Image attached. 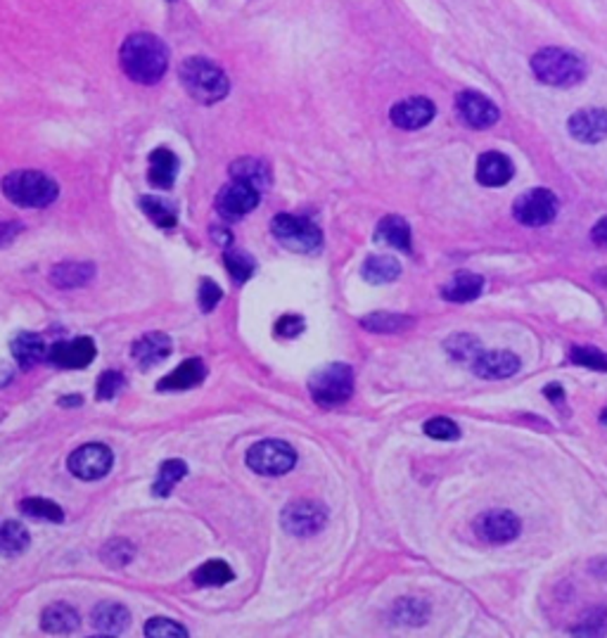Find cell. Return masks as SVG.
Wrapping results in <instances>:
<instances>
[{
  "label": "cell",
  "instance_id": "6da1fadb",
  "mask_svg": "<svg viewBox=\"0 0 607 638\" xmlns=\"http://www.w3.org/2000/svg\"><path fill=\"white\" fill-rule=\"evenodd\" d=\"M119 62L129 79L138 84H157L169 67V51L152 34H133L124 41Z\"/></svg>",
  "mask_w": 607,
  "mask_h": 638
},
{
  "label": "cell",
  "instance_id": "7a4b0ae2",
  "mask_svg": "<svg viewBox=\"0 0 607 638\" xmlns=\"http://www.w3.org/2000/svg\"><path fill=\"white\" fill-rule=\"evenodd\" d=\"M179 79L188 95L202 105H214V102L223 100L230 91L226 72L207 58H188L180 65Z\"/></svg>",
  "mask_w": 607,
  "mask_h": 638
},
{
  "label": "cell",
  "instance_id": "3957f363",
  "mask_svg": "<svg viewBox=\"0 0 607 638\" xmlns=\"http://www.w3.org/2000/svg\"><path fill=\"white\" fill-rule=\"evenodd\" d=\"M3 193L17 207L44 209L58 200L60 186L41 171H12L3 179Z\"/></svg>",
  "mask_w": 607,
  "mask_h": 638
},
{
  "label": "cell",
  "instance_id": "277c9868",
  "mask_svg": "<svg viewBox=\"0 0 607 638\" xmlns=\"http://www.w3.org/2000/svg\"><path fill=\"white\" fill-rule=\"evenodd\" d=\"M531 69H534L536 79L548 86H577L586 76L584 60L567 51H560V48H543L536 52L531 58Z\"/></svg>",
  "mask_w": 607,
  "mask_h": 638
},
{
  "label": "cell",
  "instance_id": "5b68a950",
  "mask_svg": "<svg viewBox=\"0 0 607 638\" xmlns=\"http://www.w3.org/2000/svg\"><path fill=\"white\" fill-rule=\"evenodd\" d=\"M308 392L321 406H342L354 395V371L339 361L318 368L308 380Z\"/></svg>",
  "mask_w": 607,
  "mask_h": 638
},
{
  "label": "cell",
  "instance_id": "8992f818",
  "mask_svg": "<svg viewBox=\"0 0 607 638\" xmlns=\"http://www.w3.org/2000/svg\"><path fill=\"white\" fill-rule=\"evenodd\" d=\"M271 233L283 247L297 251V254H311V251L321 250L323 244L321 228L304 216L278 214L271 223Z\"/></svg>",
  "mask_w": 607,
  "mask_h": 638
},
{
  "label": "cell",
  "instance_id": "52a82bcc",
  "mask_svg": "<svg viewBox=\"0 0 607 638\" xmlns=\"http://www.w3.org/2000/svg\"><path fill=\"white\" fill-rule=\"evenodd\" d=\"M247 466L257 475L278 477V475L290 473L297 466V453H294L292 446L280 442V439H266V442H257L247 451Z\"/></svg>",
  "mask_w": 607,
  "mask_h": 638
},
{
  "label": "cell",
  "instance_id": "ba28073f",
  "mask_svg": "<svg viewBox=\"0 0 607 638\" xmlns=\"http://www.w3.org/2000/svg\"><path fill=\"white\" fill-rule=\"evenodd\" d=\"M328 522V508L318 501H294L283 510L280 524L292 537H311Z\"/></svg>",
  "mask_w": 607,
  "mask_h": 638
},
{
  "label": "cell",
  "instance_id": "9c48e42d",
  "mask_svg": "<svg viewBox=\"0 0 607 638\" xmlns=\"http://www.w3.org/2000/svg\"><path fill=\"white\" fill-rule=\"evenodd\" d=\"M513 214L515 219L524 226H531V228H539V226H546L555 219L557 214V197L546 187H534V190H527L522 193L513 204Z\"/></svg>",
  "mask_w": 607,
  "mask_h": 638
},
{
  "label": "cell",
  "instance_id": "30bf717a",
  "mask_svg": "<svg viewBox=\"0 0 607 638\" xmlns=\"http://www.w3.org/2000/svg\"><path fill=\"white\" fill-rule=\"evenodd\" d=\"M259 197H261V190L244 180L233 179V183L223 186L216 195V211L228 221H240L243 216L259 207Z\"/></svg>",
  "mask_w": 607,
  "mask_h": 638
},
{
  "label": "cell",
  "instance_id": "8fae6325",
  "mask_svg": "<svg viewBox=\"0 0 607 638\" xmlns=\"http://www.w3.org/2000/svg\"><path fill=\"white\" fill-rule=\"evenodd\" d=\"M69 473L84 482L100 480L115 466V453L105 444H86L76 449L67 460Z\"/></svg>",
  "mask_w": 607,
  "mask_h": 638
},
{
  "label": "cell",
  "instance_id": "7c38bea8",
  "mask_svg": "<svg viewBox=\"0 0 607 638\" xmlns=\"http://www.w3.org/2000/svg\"><path fill=\"white\" fill-rule=\"evenodd\" d=\"M520 517L510 510H486L475 520V534L486 544H507L520 534Z\"/></svg>",
  "mask_w": 607,
  "mask_h": 638
},
{
  "label": "cell",
  "instance_id": "4fadbf2b",
  "mask_svg": "<svg viewBox=\"0 0 607 638\" xmlns=\"http://www.w3.org/2000/svg\"><path fill=\"white\" fill-rule=\"evenodd\" d=\"M95 356H98V349L91 338L62 339L48 352V361L52 366L65 368V371H84L93 363Z\"/></svg>",
  "mask_w": 607,
  "mask_h": 638
},
{
  "label": "cell",
  "instance_id": "5bb4252c",
  "mask_svg": "<svg viewBox=\"0 0 607 638\" xmlns=\"http://www.w3.org/2000/svg\"><path fill=\"white\" fill-rule=\"evenodd\" d=\"M456 112L470 129H489L499 122V108L486 95L463 91L456 98Z\"/></svg>",
  "mask_w": 607,
  "mask_h": 638
},
{
  "label": "cell",
  "instance_id": "9a60e30c",
  "mask_svg": "<svg viewBox=\"0 0 607 638\" xmlns=\"http://www.w3.org/2000/svg\"><path fill=\"white\" fill-rule=\"evenodd\" d=\"M435 105H432V100H427V98H408V100L396 102L392 112H389V116H392L394 126L415 131L427 126V124L435 119Z\"/></svg>",
  "mask_w": 607,
  "mask_h": 638
},
{
  "label": "cell",
  "instance_id": "2e32d148",
  "mask_svg": "<svg viewBox=\"0 0 607 638\" xmlns=\"http://www.w3.org/2000/svg\"><path fill=\"white\" fill-rule=\"evenodd\" d=\"M131 356H133L140 371L159 366L172 356V338L164 332H148L145 338H140L136 345L131 347Z\"/></svg>",
  "mask_w": 607,
  "mask_h": 638
},
{
  "label": "cell",
  "instance_id": "e0dca14e",
  "mask_svg": "<svg viewBox=\"0 0 607 638\" xmlns=\"http://www.w3.org/2000/svg\"><path fill=\"white\" fill-rule=\"evenodd\" d=\"M567 129L581 143H600L607 138V112L605 109H581L571 115Z\"/></svg>",
  "mask_w": 607,
  "mask_h": 638
},
{
  "label": "cell",
  "instance_id": "ac0fdd59",
  "mask_svg": "<svg viewBox=\"0 0 607 638\" xmlns=\"http://www.w3.org/2000/svg\"><path fill=\"white\" fill-rule=\"evenodd\" d=\"M472 371L484 380H503L520 371V359L510 352H482L472 361Z\"/></svg>",
  "mask_w": 607,
  "mask_h": 638
},
{
  "label": "cell",
  "instance_id": "d6986e66",
  "mask_svg": "<svg viewBox=\"0 0 607 638\" xmlns=\"http://www.w3.org/2000/svg\"><path fill=\"white\" fill-rule=\"evenodd\" d=\"M148 180L150 186L159 187V190H172L173 183H176V176H179V157L173 155L172 150L166 148H157L152 152L150 159H148Z\"/></svg>",
  "mask_w": 607,
  "mask_h": 638
},
{
  "label": "cell",
  "instance_id": "ffe728a7",
  "mask_svg": "<svg viewBox=\"0 0 607 638\" xmlns=\"http://www.w3.org/2000/svg\"><path fill=\"white\" fill-rule=\"evenodd\" d=\"M513 173V162L503 152H484L477 162V180L486 187L506 186Z\"/></svg>",
  "mask_w": 607,
  "mask_h": 638
},
{
  "label": "cell",
  "instance_id": "44dd1931",
  "mask_svg": "<svg viewBox=\"0 0 607 638\" xmlns=\"http://www.w3.org/2000/svg\"><path fill=\"white\" fill-rule=\"evenodd\" d=\"M131 612L124 608L122 602L105 601L93 610V629L98 634H109V636H122L129 629Z\"/></svg>",
  "mask_w": 607,
  "mask_h": 638
},
{
  "label": "cell",
  "instance_id": "7402d4cb",
  "mask_svg": "<svg viewBox=\"0 0 607 638\" xmlns=\"http://www.w3.org/2000/svg\"><path fill=\"white\" fill-rule=\"evenodd\" d=\"M204 375H207V368L202 363V359H188L183 361L173 373H169L166 378H162L159 382V389L162 392H180V389H190V387H197L202 380H204Z\"/></svg>",
  "mask_w": 607,
  "mask_h": 638
},
{
  "label": "cell",
  "instance_id": "603a6c76",
  "mask_svg": "<svg viewBox=\"0 0 607 638\" xmlns=\"http://www.w3.org/2000/svg\"><path fill=\"white\" fill-rule=\"evenodd\" d=\"M484 290V278L477 273H458L456 278H451L442 290V297L446 301H456V304H465V301H475Z\"/></svg>",
  "mask_w": 607,
  "mask_h": 638
},
{
  "label": "cell",
  "instance_id": "cb8c5ba5",
  "mask_svg": "<svg viewBox=\"0 0 607 638\" xmlns=\"http://www.w3.org/2000/svg\"><path fill=\"white\" fill-rule=\"evenodd\" d=\"M375 243H382L394 250L411 251V228L401 216H385L375 228Z\"/></svg>",
  "mask_w": 607,
  "mask_h": 638
},
{
  "label": "cell",
  "instance_id": "d4e9b609",
  "mask_svg": "<svg viewBox=\"0 0 607 638\" xmlns=\"http://www.w3.org/2000/svg\"><path fill=\"white\" fill-rule=\"evenodd\" d=\"M363 280H368L371 285H387L401 275V264L389 254H372L365 259L363 268H361Z\"/></svg>",
  "mask_w": 607,
  "mask_h": 638
},
{
  "label": "cell",
  "instance_id": "484cf974",
  "mask_svg": "<svg viewBox=\"0 0 607 638\" xmlns=\"http://www.w3.org/2000/svg\"><path fill=\"white\" fill-rule=\"evenodd\" d=\"M79 612L67 605V602H58V605H51L45 608L44 617H41V626L48 634H74L79 629Z\"/></svg>",
  "mask_w": 607,
  "mask_h": 638
},
{
  "label": "cell",
  "instance_id": "4316f807",
  "mask_svg": "<svg viewBox=\"0 0 607 638\" xmlns=\"http://www.w3.org/2000/svg\"><path fill=\"white\" fill-rule=\"evenodd\" d=\"M12 356L22 368L36 366L38 361L48 359V352H45L44 339L34 335V332H20L15 339H12Z\"/></svg>",
  "mask_w": 607,
  "mask_h": 638
},
{
  "label": "cell",
  "instance_id": "83f0119b",
  "mask_svg": "<svg viewBox=\"0 0 607 638\" xmlns=\"http://www.w3.org/2000/svg\"><path fill=\"white\" fill-rule=\"evenodd\" d=\"M95 275L93 264H60L52 268L51 280L62 290H72V287H81L91 283Z\"/></svg>",
  "mask_w": 607,
  "mask_h": 638
},
{
  "label": "cell",
  "instance_id": "f1b7e54d",
  "mask_svg": "<svg viewBox=\"0 0 607 638\" xmlns=\"http://www.w3.org/2000/svg\"><path fill=\"white\" fill-rule=\"evenodd\" d=\"M186 475H188V466L183 460L179 459L166 460V463H162V467H159L157 480L152 484V494L159 496V498H166L173 489L179 487V482L183 480Z\"/></svg>",
  "mask_w": 607,
  "mask_h": 638
},
{
  "label": "cell",
  "instance_id": "f546056e",
  "mask_svg": "<svg viewBox=\"0 0 607 638\" xmlns=\"http://www.w3.org/2000/svg\"><path fill=\"white\" fill-rule=\"evenodd\" d=\"M29 530L24 527L22 522H17V520H8V522L3 524V530H0V548L5 555H20L29 548Z\"/></svg>",
  "mask_w": 607,
  "mask_h": 638
},
{
  "label": "cell",
  "instance_id": "4dcf8cb0",
  "mask_svg": "<svg viewBox=\"0 0 607 638\" xmlns=\"http://www.w3.org/2000/svg\"><path fill=\"white\" fill-rule=\"evenodd\" d=\"M230 173H233V179L244 180V183H250V186H254L257 190H264V187H268V183H271L268 169H266L264 162H259V159H237L236 164L230 166Z\"/></svg>",
  "mask_w": 607,
  "mask_h": 638
},
{
  "label": "cell",
  "instance_id": "1f68e13d",
  "mask_svg": "<svg viewBox=\"0 0 607 638\" xmlns=\"http://www.w3.org/2000/svg\"><path fill=\"white\" fill-rule=\"evenodd\" d=\"M140 207H143L145 216L150 219L152 223H157L159 228L164 230H172L179 221V216H176V209L169 204L166 200L157 197V195H148V197H140Z\"/></svg>",
  "mask_w": 607,
  "mask_h": 638
},
{
  "label": "cell",
  "instance_id": "d6a6232c",
  "mask_svg": "<svg viewBox=\"0 0 607 638\" xmlns=\"http://www.w3.org/2000/svg\"><path fill=\"white\" fill-rule=\"evenodd\" d=\"M233 579H236V574L223 560H209L193 577L197 586H223V584H228Z\"/></svg>",
  "mask_w": 607,
  "mask_h": 638
},
{
  "label": "cell",
  "instance_id": "836d02e7",
  "mask_svg": "<svg viewBox=\"0 0 607 638\" xmlns=\"http://www.w3.org/2000/svg\"><path fill=\"white\" fill-rule=\"evenodd\" d=\"M20 510H22L24 515L36 517V520H48V522H62L65 520V513H62L58 503L48 501V498H38V496L24 498L20 503Z\"/></svg>",
  "mask_w": 607,
  "mask_h": 638
},
{
  "label": "cell",
  "instance_id": "e575fe53",
  "mask_svg": "<svg viewBox=\"0 0 607 638\" xmlns=\"http://www.w3.org/2000/svg\"><path fill=\"white\" fill-rule=\"evenodd\" d=\"M223 264L228 268V273L233 275L236 283H244V280H250L257 271V261L247 254V251H240V250H226L223 254Z\"/></svg>",
  "mask_w": 607,
  "mask_h": 638
},
{
  "label": "cell",
  "instance_id": "d590c367",
  "mask_svg": "<svg viewBox=\"0 0 607 638\" xmlns=\"http://www.w3.org/2000/svg\"><path fill=\"white\" fill-rule=\"evenodd\" d=\"M413 323L408 315H396V314H371L365 315L361 325H363L365 331L371 332H399L403 328Z\"/></svg>",
  "mask_w": 607,
  "mask_h": 638
},
{
  "label": "cell",
  "instance_id": "8d00e7d4",
  "mask_svg": "<svg viewBox=\"0 0 607 638\" xmlns=\"http://www.w3.org/2000/svg\"><path fill=\"white\" fill-rule=\"evenodd\" d=\"M446 352L451 354V359L472 363L482 354V347L472 335H456V338L446 339Z\"/></svg>",
  "mask_w": 607,
  "mask_h": 638
},
{
  "label": "cell",
  "instance_id": "74e56055",
  "mask_svg": "<svg viewBox=\"0 0 607 638\" xmlns=\"http://www.w3.org/2000/svg\"><path fill=\"white\" fill-rule=\"evenodd\" d=\"M136 555V548L126 538H115L102 548V560L109 567H126Z\"/></svg>",
  "mask_w": 607,
  "mask_h": 638
},
{
  "label": "cell",
  "instance_id": "f35d334b",
  "mask_svg": "<svg viewBox=\"0 0 607 638\" xmlns=\"http://www.w3.org/2000/svg\"><path fill=\"white\" fill-rule=\"evenodd\" d=\"M570 359L571 363L591 368V371H607V354H603L595 347H574L570 352Z\"/></svg>",
  "mask_w": 607,
  "mask_h": 638
},
{
  "label": "cell",
  "instance_id": "ab89813d",
  "mask_svg": "<svg viewBox=\"0 0 607 638\" xmlns=\"http://www.w3.org/2000/svg\"><path fill=\"white\" fill-rule=\"evenodd\" d=\"M145 636L150 638H188L186 626H180L179 622L164 619V617H155L150 622L145 624Z\"/></svg>",
  "mask_w": 607,
  "mask_h": 638
},
{
  "label": "cell",
  "instance_id": "60d3db41",
  "mask_svg": "<svg viewBox=\"0 0 607 638\" xmlns=\"http://www.w3.org/2000/svg\"><path fill=\"white\" fill-rule=\"evenodd\" d=\"M396 622L403 624H422L427 619V605H422L420 601H401L394 610Z\"/></svg>",
  "mask_w": 607,
  "mask_h": 638
},
{
  "label": "cell",
  "instance_id": "b9f144b4",
  "mask_svg": "<svg viewBox=\"0 0 607 638\" xmlns=\"http://www.w3.org/2000/svg\"><path fill=\"white\" fill-rule=\"evenodd\" d=\"M124 389V375L119 371H105L100 375V380H98V389H95V395L100 402H109V399H115L119 392Z\"/></svg>",
  "mask_w": 607,
  "mask_h": 638
},
{
  "label": "cell",
  "instance_id": "7bdbcfd3",
  "mask_svg": "<svg viewBox=\"0 0 607 638\" xmlns=\"http://www.w3.org/2000/svg\"><path fill=\"white\" fill-rule=\"evenodd\" d=\"M425 435L432 439H442V442H451V439L460 437L458 425L449 418H432L425 423Z\"/></svg>",
  "mask_w": 607,
  "mask_h": 638
},
{
  "label": "cell",
  "instance_id": "ee69618b",
  "mask_svg": "<svg viewBox=\"0 0 607 638\" xmlns=\"http://www.w3.org/2000/svg\"><path fill=\"white\" fill-rule=\"evenodd\" d=\"M307 323H304V318L301 315H294V314H287L283 315L276 325V335L278 338H297L300 332H304Z\"/></svg>",
  "mask_w": 607,
  "mask_h": 638
},
{
  "label": "cell",
  "instance_id": "f6af8a7d",
  "mask_svg": "<svg viewBox=\"0 0 607 638\" xmlns=\"http://www.w3.org/2000/svg\"><path fill=\"white\" fill-rule=\"evenodd\" d=\"M223 292L221 287L216 285L214 280H202V287H200V307L202 311H212V308L221 301Z\"/></svg>",
  "mask_w": 607,
  "mask_h": 638
},
{
  "label": "cell",
  "instance_id": "bcb514c9",
  "mask_svg": "<svg viewBox=\"0 0 607 638\" xmlns=\"http://www.w3.org/2000/svg\"><path fill=\"white\" fill-rule=\"evenodd\" d=\"M593 243L600 244V247H607V216L605 219H600L595 226H593Z\"/></svg>",
  "mask_w": 607,
  "mask_h": 638
},
{
  "label": "cell",
  "instance_id": "7dc6e473",
  "mask_svg": "<svg viewBox=\"0 0 607 638\" xmlns=\"http://www.w3.org/2000/svg\"><path fill=\"white\" fill-rule=\"evenodd\" d=\"M221 230H223V228H214V230H212V235H214L216 240L221 243V247H226V250H228V244L233 243V237H230L228 230H226V233H221Z\"/></svg>",
  "mask_w": 607,
  "mask_h": 638
},
{
  "label": "cell",
  "instance_id": "c3c4849f",
  "mask_svg": "<svg viewBox=\"0 0 607 638\" xmlns=\"http://www.w3.org/2000/svg\"><path fill=\"white\" fill-rule=\"evenodd\" d=\"M546 396H550V399H553V402H563V396H564V392H563V387H560V385H550V387H546Z\"/></svg>",
  "mask_w": 607,
  "mask_h": 638
},
{
  "label": "cell",
  "instance_id": "681fc988",
  "mask_svg": "<svg viewBox=\"0 0 607 638\" xmlns=\"http://www.w3.org/2000/svg\"><path fill=\"white\" fill-rule=\"evenodd\" d=\"M62 403H65V406H74V403L79 406L81 396H67V399H62Z\"/></svg>",
  "mask_w": 607,
  "mask_h": 638
},
{
  "label": "cell",
  "instance_id": "f907efd6",
  "mask_svg": "<svg viewBox=\"0 0 607 638\" xmlns=\"http://www.w3.org/2000/svg\"><path fill=\"white\" fill-rule=\"evenodd\" d=\"M603 423H607V409L603 411Z\"/></svg>",
  "mask_w": 607,
  "mask_h": 638
}]
</instances>
